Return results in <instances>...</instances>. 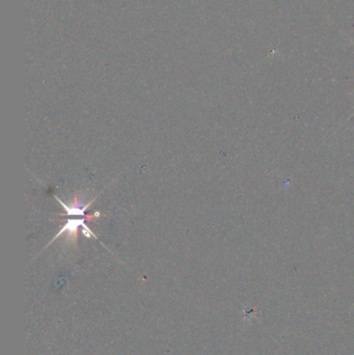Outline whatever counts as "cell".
<instances>
[{
	"label": "cell",
	"instance_id": "cell-2",
	"mask_svg": "<svg viewBox=\"0 0 354 355\" xmlns=\"http://www.w3.org/2000/svg\"><path fill=\"white\" fill-rule=\"evenodd\" d=\"M54 197H55V200H56L61 205V206L64 207V209L66 210L65 215H74V216H83V217L85 216V210H88L91 205L93 203V201L96 200V197H95V199H93L91 202H89V204L84 205L83 207H79L75 204H73L72 206H68L67 204H65L60 199H58L56 195H54Z\"/></svg>",
	"mask_w": 354,
	"mask_h": 355
},
{
	"label": "cell",
	"instance_id": "cell-1",
	"mask_svg": "<svg viewBox=\"0 0 354 355\" xmlns=\"http://www.w3.org/2000/svg\"><path fill=\"white\" fill-rule=\"evenodd\" d=\"M86 226H88V225L85 224V219H83V218H81V219H69V220H67V223L61 226L59 232L56 234V236H55L54 238L48 244H47L46 247H48L50 245V244H52L55 240H56L58 238V237H60L62 234L66 233V232L68 233V235L70 237H73V238L75 237V238H76L77 234H78V230H79V227H82L83 228V227H86Z\"/></svg>",
	"mask_w": 354,
	"mask_h": 355
}]
</instances>
